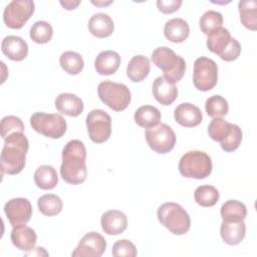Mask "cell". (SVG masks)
I'll list each match as a JSON object with an SVG mask.
<instances>
[{"mask_svg": "<svg viewBox=\"0 0 257 257\" xmlns=\"http://www.w3.org/2000/svg\"><path fill=\"white\" fill-rule=\"evenodd\" d=\"M86 149L79 140L69 141L62 151L60 175L63 181L71 185H79L86 179Z\"/></svg>", "mask_w": 257, "mask_h": 257, "instance_id": "obj_1", "label": "cell"}, {"mask_svg": "<svg viewBox=\"0 0 257 257\" xmlns=\"http://www.w3.org/2000/svg\"><path fill=\"white\" fill-rule=\"evenodd\" d=\"M28 148L29 142L24 133L16 132L9 135L5 139L0 157L2 173L8 175L19 174L24 169Z\"/></svg>", "mask_w": 257, "mask_h": 257, "instance_id": "obj_2", "label": "cell"}, {"mask_svg": "<svg viewBox=\"0 0 257 257\" xmlns=\"http://www.w3.org/2000/svg\"><path fill=\"white\" fill-rule=\"evenodd\" d=\"M152 60L157 67L163 70L164 77L170 82L176 83L183 78L186 71V61L171 48L166 46L156 48L152 53Z\"/></svg>", "mask_w": 257, "mask_h": 257, "instance_id": "obj_3", "label": "cell"}, {"mask_svg": "<svg viewBox=\"0 0 257 257\" xmlns=\"http://www.w3.org/2000/svg\"><path fill=\"white\" fill-rule=\"evenodd\" d=\"M157 216L160 223L175 235H184L190 230V216L187 211L177 203H164L159 207Z\"/></svg>", "mask_w": 257, "mask_h": 257, "instance_id": "obj_4", "label": "cell"}, {"mask_svg": "<svg viewBox=\"0 0 257 257\" xmlns=\"http://www.w3.org/2000/svg\"><path fill=\"white\" fill-rule=\"evenodd\" d=\"M179 171L185 178L205 179L212 172L211 158L202 151H189L180 159Z\"/></svg>", "mask_w": 257, "mask_h": 257, "instance_id": "obj_5", "label": "cell"}, {"mask_svg": "<svg viewBox=\"0 0 257 257\" xmlns=\"http://www.w3.org/2000/svg\"><path fill=\"white\" fill-rule=\"evenodd\" d=\"M100 100L114 111L124 110L132 99L131 90L125 84L104 80L97 86Z\"/></svg>", "mask_w": 257, "mask_h": 257, "instance_id": "obj_6", "label": "cell"}, {"mask_svg": "<svg viewBox=\"0 0 257 257\" xmlns=\"http://www.w3.org/2000/svg\"><path fill=\"white\" fill-rule=\"evenodd\" d=\"M30 124L35 132L50 139L61 138L67 128L66 121L60 114L41 111L31 115Z\"/></svg>", "mask_w": 257, "mask_h": 257, "instance_id": "obj_7", "label": "cell"}, {"mask_svg": "<svg viewBox=\"0 0 257 257\" xmlns=\"http://www.w3.org/2000/svg\"><path fill=\"white\" fill-rule=\"evenodd\" d=\"M218 81L217 63L208 57L201 56L194 62L193 83L201 91L212 89Z\"/></svg>", "mask_w": 257, "mask_h": 257, "instance_id": "obj_8", "label": "cell"}, {"mask_svg": "<svg viewBox=\"0 0 257 257\" xmlns=\"http://www.w3.org/2000/svg\"><path fill=\"white\" fill-rule=\"evenodd\" d=\"M146 141L149 147L158 154L171 152L176 144V135L171 126L166 123H158L146 128Z\"/></svg>", "mask_w": 257, "mask_h": 257, "instance_id": "obj_9", "label": "cell"}, {"mask_svg": "<svg viewBox=\"0 0 257 257\" xmlns=\"http://www.w3.org/2000/svg\"><path fill=\"white\" fill-rule=\"evenodd\" d=\"M35 10L31 0H13L4 9L3 20L7 27L20 29L30 19Z\"/></svg>", "mask_w": 257, "mask_h": 257, "instance_id": "obj_10", "label": "cell"}, {"mask_svg": "<svg viewBox=\"0 0 257 257\" xmlns=\"http://www.w3.org/2000/svg\"><path fill=\"white\" fill-rule=\"evenodd\" d=\"M86 127L89 139L95 144L106 142L111 135V118L109 114L102 109H92L88 112Z\"/></svg>", "mask_w": 257, "mask_h": 257, "instance_id": "obj_11", "label": "cell"}, {"mask_svg": "<svg viewBox=\"0 0 257 257\" xmlns=\"http://www.w3.org/2000/svg\"><path fill=\"white\" fill-rule=\"evenodd\" d=\"M106 248V241L97 232L86 233L72 251L73 257H99Z\"/></svg>", "mask_w": 257, "mask_h": 257, "instance_id": "obj_12", "label": "cell"}, {"mask_svg": "<svg viewBox=\"0 0 257 257\" xmlns=\"http://www.w3.org/2000/svg\"><path fill=\"white\" fill-rule=\"evenodd\" d=\"M4 212L9 223L14 227L29 222L32 216V206L25 198H13L5 204Z\"/></svg>", "mask_w": 257, "mask_h": 257, "instance_id": "obj_13", "label": "cell"}, {"mask_svg": "<svg viewBox=\"0 0 257 257\" xmlns=\"http://www.w3.org/2000/svg\"><path fill=\"white\" fill-rule=\"evenodd\" d=\"M176 121L185 127H194L201 123L203 114L201 109L190 102L179 104L174 111Z\"/></svg>", "mask_w": 257, "mask_h": 257, "instance_id": "obj_14", "label": "cell"}, {"mask_svg": "<svg viewBox=\"0 0 257 257\" xmlns=\"http://www.w3.org/2000/svg\"><path fill=\"white\" fill-rule=\"evenodd\" d=\"M10 239L13 245L19 250L30 251L36 244L37 235L32 228L21 224L13 227L10 233Z\"/></svg>", "mask_w": 257, "mask_h": 257, "instance_id": "obj_15", "label": "cell"}, {"mask_svg": "<svg viewBox=\"0 0 257 257\" xmlns=\"http://www.w3.org/2000/svg\"><path fill=\"white\" fill-rule=\"evenodd\" d=\"M100 225L104 233L108 235H118L126 229L127 219L121 211L109 210L102 214Z\"/></svg>", "mask_w": 257, "mask_h": 257, "instance_id": "obj_16", "label": "cell"}, {"mask_svg": "<svg viewBox=\"0 0 257 257\" xmlns=\"http://www.w3.org/2000/svg\"><path fill=\"white\" fill-rule=\"evenodd\" d=\"M1 50L9 59L21 61L28 54V45L23 38L15 35H9L2 40Z\"/></svg>", "mask_w": 257, "mask_h": 257, "instance_id": "obj_17", "label": "cell"}, {"mask_svg": "<svg viewBox=\"0 0 257 257\" xmlns=\"http://www.w3.org/2000/svg\"><path fill=\"white\" fill-rule=\"evenodd\" d=\"M153 94L158 102L163 105L172 104L178 96V88L164 76H159L153 83Z\"/></svg>", "mask_w": 257, "mask_h": 257, "instance_id": "obj_18", "label": "cell"}, {"mask_svg": "<svg viewBox=\"0 0 257 257\" xmlns=\"http://www.w3.org/2000/svg\"><path fill=\"white\" fill-rule=\"evenodd\" d=\"M56 109L68 116H78L84 108L80 97L73 93H60L55 98Z\"/></svg>", "mask_w": 257, "mask_h": 257, "instance_id": "obj_19", "label": "cell"}, {"mask_svg": "<svg viewBox=\"0 0 257 257\" xmlns=\"http://www.w3.org/2000/svg\"><path fill=\"white\" fill-rule=\"evenodd\" d=\"M220 234L226 244L237 245L245 237V223L243 221H223L220 227Z\"/></svg>", "mask_w": 257, "mask_h": 257, "instance_id": "obj_20", "label": "cell"}, {"mask_svg": "<svg viewBox=\"0 0 257 257\" xmlns=\"http://www.w3.org/2000/svg\"><path fill=\"white\" fill-rule=\"evenodd\" d=\"M120 64V56L113 50L101 51L94 60V68L100 75L113 74Z\"/></svg>", "mask_w": 257, "mask_h": 257, "instance_id": "obj_21", "label": "cell"}, {"mask_svg": "<svg viewBox=\"0 0 257 257\" xmlns=\"http://www.w3.org/2000/svg\"><path fill=\"white\" fill-rule=\"evenodd\" d=\"M165 37L175 43L185 41L190 34V27L187 21L182 18H173L166 22L164 27Z\"/></svg>", "mask_w": 257, "mask_h": 257, "instance_id": "obj_22", "label": "cell"}, {"mask_svg": "<svg viewBox=\"0 0 257 257\" xmlns=\"http://www.w3.org/2000/svg\"><path fill=\"white\" fill-rule=\"evenodd\" d=\"M89 32L98 38L108 37L112 34L114 24L110 16L105 13L93 14L88 21Z\"/></svg>", "mask_w": 257, "mask_h": 257, "instance_id": "obj_23", "label": "cell"}, {"mask_svg": "<svg viewBox=\"0 0 257 257\" xmlns=\"http://www.w3.org/2000/svg\"><path fill=\"white\" fill-rule=\"evenodd\" d=\"M151 63L148 57L144 55L134 56L126 67V75L134 82L144 80L150 73Z\"/></svg>", "mask_w": 257, "mask_h": 257, "instance_id": "obj_24", "label": "cell"}, {"mask_svg": "<svg viewBox=\"0 0 257 257\" xmlns=\"http://www.w3.org/2000/svg\"><path fill=\"white\" fill-rule=\"evenodd\" d=\"M231 39L232 37L228 29L220 27L208 35L207 47L211 52L220 56L229 45Z\"/></svg>", "mask_w": 257, "mask_h": 257, "instance_id": "obj_25", "label": "cell"}, {"mask_svg": "<svg viewBox=\"0 0 257 257\" xmlns=\"http://www.w3.org/2000/svg\"><path fill=\"white\" fill-rule=\"evenodd\" d=\"M34 182L42 190L53 189L58 183L57 172L52 166L42 165L34 173Z\"/></svg>", "mask_w": 257, "mask_h": 257, "instance_id": "obj_26", "label": "cell"}, {"mask_svg": "<svg viewBox=\"0 0 257 257\" xmlns=\"http://www.w3.org/2000/svg\"><path fill=\"white\" fill-rule=\"evenodd\" d=\"M134 119L138 125L148 128L160 122L161 111L156 106L143 105L136 110Z\"/></svg>", "mask_w": 257, "mask_h": 257, "instance_id": "obj_27", "label": "cell"}, {"mask_svg": "<svg viewBox=\"0 0 257 257\" xmlns=\"http://www.w3.org/2000/svg\"><path fill=\"white\" fill-rule=\"evenodd\" d=\"M238 8L242 24L250 30H256L257 2L255 0H242L238 3Z\"/></svg>", "mask_w": 257, "mask_h": 257, "instance_id": "obj_28", "label": "cell"}, {"mask_svg": "<svg viewBox=\"0 0 257 257\" xmlns=\"http://www.w3.org/2000/svg\"><path fill=\"white\" fill-rule=\"evenodd\" d=\"M223 221H243L247 215L246 206L237 200H228L220 210Z\"/></svg>", "mask_w": 257, "mask_h": 257, "instance_id": "obj_29", "label": "cell"}, {"mask_svg": "<svg viewBox=\"0 0 257 257\" xmlns=\"http://www.w3.org/2000/svg\"><path fill=\"white\" fill-rule=\"evenodd\" d=\"M59 63L62 69L71 75L78 74L84 65L82 56L74 51H65L60 55Z\"/></svg>", "mask_w": 257, "mask_h": 257, "instance_id": "obj_30", "label": "cell"}, {"mask_svg": "<svg viewBox=\"0 0 257 257\" xmlns=\"http://www.w3.org/2000/svg\"><path fill=\"white\" fill-rule=\"evenodd\" d=\"M220 194L218 190L211 185L199 186L194 193V198L197 204L202 207H212L217 204Z\"/></svg>", "mask_w": 257, "mask_h": 257, "instance_id": "obj_31", "label": "cell"}, {"mask_svg": "<svg viewBox=\"0 0 257 257\" xmlns=\"http://www.w3.org/2000/svg\"><path fill=\"white\" fill-rule=\"evenodd\" d=\"M37 206L39 211L45 216H54L61 212L62 201L54 194H45L38 198Z\"/></svg>", "mask_w": 257, "mask_h": 257, "instance_id": "obj_32", "label": "cell"}, {"mask_svg": "<svg viewBox=\"0 0 257 257\" xmlns=\"http://www.w3.org/2000/svg\"><path fill=\"white\" fill-rule=\"evenodd\" d=\"M205 109L207 114L213 118L223 117L228 113L229 105L223 96L212 95L206 100Z\"/></svg>", "mask_w": 257, "mask_h": 257, "instance_id": "obj_33", "label": "cell"}, {"mask_svg": "<svg viewBox=\"0 0 257 257\" xmlns=\"http://www.w3.org/2000/svg\"><path fill=\"white\" fill-rule=\"evenodd\" d=\"M199 23L202 32L206 35H209L214 30L222 27L223 16L218 11L208 10L201 16Z\"/></svg>", "mask_w": 257, "mask_h": 257, "instance_id": "obj_34", "label": "cell"}, {"mask_svg": "<svg viewBox=\"0 0 257 257\" xmlns=\"http://www.w3.org/2000/svg\"><path fill=\"white\" fill-rule=\"evenodd\" d=\"M52 35V26L46 21H36L30 28V38L35 43H47L51 40Z\"/></svg>", "mask_w": 257, "mask_h": 257, "instance_id": "obj_35", "label": "cell"}, {"mask_svg": "<svg viewBox=\"0 0 257 257\" xmlns=\"http://www.w3.org/2000/svg\"><path fill=\"white\" fill-rule=\"evenodd\" d=\"M232 123L223 119L222 117H216L211 120L208 126L209 137L216 142L221 143L230 134Z\"/></svg>", "mask_w": 257, "mask_h": 257, "instance_id": "obj_36", "label": "cell"}, {"mask_svg": "<svg viewBox=\"0 0 257 257\" xmlns=\"http://www.w3.org/2000/svg\"><path fill=\"white\" fill-rule=\"evenodd\" d=\"M24 123L22 120L15 115H7L4 116L1 120V137L5 140L9 135L21 132L24 133Z\"/></svg>", "mask_w": 257, "mask_h": 257, "instance_id": "obj_37", "label": "cell"}, {"mask_svg": "<svg viewBox=\"0 0 257 257\" xmlns=\"http://www.w3.org/2000/svg\"><path fill=\"white\" fill-rule=\"evenodd\" d=\"M241 142H242V131L237 124L232 123L230 134L224 141L220 143V146L225 152L230 153L237 150Z\"/></svg>", "mask_w": 257, "mask_h": 257, "instance_id": "obj_38", "label": "cell"}, {"mask_svg": "<svg viewBox=\"0 0 257 257\" xmlns=\"http://www.w3.org/2000/svg\"><path fill=\"white\" fill-rule=\"evenodd\" d=\"M111 254L114 257H119V256L135 257L137 256V248L131 241L126 239H122V240L116 241L113 244Z\"/></svg>", "mask_w": 257, "mask_h": 257, "instance_id": "obj_39", "label": "cell"}, {"mask_svg": "<svg viewBox=\"0 0 257 257\" xmlns=\"http://www.w3.org/2000/svg\"><path fill=\"white\" fill-rule=\"evenodd\" d=\"M241 53V45L237 39L232 38L227 48L220 55V58L225 61H233L239 57Z\"/></svg>", "mask_w": 257, "mask_h": 257, "instance_id": "obj_40", "label": "cell"}, {"mask_svg": "<svg viewBox=\"0 0 257 257\" xmlns=\"http://www.w3.org/2000/svg\"><path fill=\"white\" fill-rule=\"evenodd\" d=\"M182 3V0H158L157 6L161 12L165 14H170L177 11L181 7Z\"/></svg>", "mask_w": 257, "mask_h": 257, "instance_id": "obj_41", "label": "cell"}, {"mask_svg": "<svg viewBox=\"0 0 257 257\" xmlns=\"http://www.w3.org/2000/svg\"><path fill=\"white\" fill-rule=\"evenodd\" d=\"M80 0H77V1H71V0H64V1H60V5L65 8L66 10H71V9H74L76 8L79 4H80Z\"/></svg>", "mask_w": 257, "mask_h": 257, "instance_id": "obj_42", "label": "cell"}, {"mask_svg": "<svg viewBox=\"0 0 257 257\" xmlns=\"http://www.w3.org/2000/svg\"><path fill=\"white\" fill-rule=\"evenodd\" d=\"M91 3L92 4H94V5H96V6H105V5H109L110 3H112V1H107V2H103V1H101V2H98V1H91Z\"/></svg>", "mask_w": 257, "mask_h": 257, "instance_id": "obj_43", "label": "cell"}]
</instances>
